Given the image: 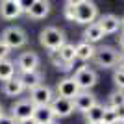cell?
I'll return each mask as SVG.
<instances>
[{
	"instance_id": "4",
	"label": "cell",
	"mask_w": 124,
	"mask_h": 124,
	"mask_svg": "<svg viewBox=\"0 0 124 124\" xmlns=\"http://www.w3.org/2000/svg\"><path fill=\"white\" fill-rule=\"evenodd\" d=\"M0 41L6 43V45L13 50V48H22L24 46L26 43H28V35H26V31L22 30L21 26H8V28L2 31Z\"/></svg>"
},
{
	"instance_id": "31",
	"label": "cell",
	"mask_w": 124,
	"mask_h": 124,
	"mask_svg": "<svg viewBox=\"0 0 124 124\" xmlns=\"http://www.w3.org/2000/svg\"><path fill=\"white\" fill-rule=\"evenodd\" d=\"M17 124H37L33 119H30V120H22V122H17Z\"/></svg>"
},
{
	"instance_id": "11",
	"label": "cell",
	"mask_w": 124,
	"mask_h": 124,
	"mask_svg": "<svg viewBox=\"0 0 124 124\" xmlns=\"http://www.w3.org/2000/svg\"><path fill=\"white\" fill-rule=\"evenodd\" d=\"M50 2L46 0H31L30 4H24V11L28 13V17L31 19H45V17L50 13Z\"/></svg>"
},
{
	"instance_id": "18",
	"label": "cell",
	"mask_w": 124,
	"mask_h": 124,
	"mask_svg": "<svg viewBox=\"0 0 124 124\" xmlns=\"http://www.w3.org/2000/svg\"><path fill=\"white\" fill-rule=\"evenodd\" d=\"M24 91L26 89H24V85H22V82H21L19 76L4 82V94H8V96H21Z\"/></svg>"
},
{
	"instance_id": "30",
	"label": "cell",
	"mask_w": 124,
	"mask_h": 124,
	"mask_svg": "<svg viewBox=\"0 0 124 124\" xmlns=\"http://www.w3.org/2000/svg\"><path fill=\"white\" fill-rule=\"evenodd\" d=\"M117 41H119V48L124 52V30L119 33V37H117Z\"/></svg>"
},
{
	"instance_id": "19",
	"label": "cell",
	"mask_w": 124,
	"mask_h": 124,
	"mask_svg": "<svg viewBox=\"0 0 124 124\" xmlns=\"http://www.w3.org/2000/svg\"><path fill=\"white\" fill-rule=\"evenodd\" d=\"M33 120L37 124H52L56 122V117H54V111H52L50 106H45V108H35Z\"/></svg>"
},
{
	"instance_id": "21",
	"label": "cell",
	"mask_w": 124,
	"mask_h": 124,
	"mask_svg": "<svg viewBox=\"0 0 124 124\" xmlns=\"http://www.w3.org/2000/svg\"><path fill=\"white\" fill-rule=\"evenodd\" d=\"M15 63L9 61V59H4L0 61V82H8L11 78H15Z\"/></svg>"
},
{
	"instance_id": "22",
	"label": "cell",
	"mask_w": 124,
	"mask_h": 124,
	"mask_svg": "<svg viewBox=\"0 0 124 124\" xmlns=\"http://www.w3.org/2000/svg\"><path fill=\"white\" fill-rule=\"evenodd\" d=\"M87 124H94V122H104V106L102 104H94L93 108L85 113Z\"/></svg>"
},
{
	"instance_id": "32",
	"label": "cell",
	"mask_w": 124,
	"mask_h": 124,
	"mask_svg": "<svg viewBox=\"0 0 124 124\" xmlns=\"http://www.w3.org/2000/svg\"><path fill=\"white\" fill-rule=\"evenodd\" d=\"M119 67H124V52H120V63H119Z\"/></svg>"
},
{
	"instance_id": "24",
	"label": "cell",
	"mask_w": 124,
	"mask_h": 124,
	"mask_svg": "<svg viewBox=\"0 0 124 124\" xmlns=\"http://www.w3.org/2000/svg\"><path fill=\"white\" fill-rule=\"evenodd\" d=\"M106 106L111 108V109H117V108H120V106H124V91H115V93H111Z\"/></svg>"
},
{
	"instance_id": "7",
	"label": "cell",
	"mask_w": 124,
	"mask_h": 124,
	"mask_svg": "<svg viewBox=\"0 0 124 124\" xmlns=\"http://www.w3.org/2000/svg\"><path fill=\"white\" fill-rule=\"evenodd\" d=\"M52 100H54V91H52L48 85H39L33 91H30V102L35 106V108H45V106H50Z\"/></svg>"
},
{
	"instance_id": "23",
	"label": "cell",
	"mask_w": 124,
	"mask_h": 124,
	"mask_svg": "<svg viewBox=\"0 0 124 124\" xmlns=\"http://www.w3.org/2000/svg\"><path fill=\"white\" fill-rule=\"evenodd\" d=\"M48 59H50V63L56 69H59V70H70V67L61 59V56H59V52H57V50H50V52H48Z\"/></svg>"
},
{
	"instance_id": "27",
	"label": "cell",
	"mask_w": 124,
	"mask_h": 124,
	"mask_svg": "<svg viewBox=\"0 0 124 124\" xmlns=\"http://www.w3.org/2000/svg\"><path fill=\"white\" fill-rule=\"evenodd\" d=\"M9 54H11V48L8 46L6 43H2V41H0V61L8 59V57H9Z\"/></svg>"
},
{
	"instance_id": "29",
	"label": "cell",
	"mask_w": 124,
	"mask_h": 124,
	"mask_svg": "<svg viewBox=\"0 0 124 124\" xmlns=\"http://www.w3.org/2000/svg\"><path fill=\"white\" fill-rule=\"evenodd\" d=\"M115 111H117V119H119V122H120V124H124V106L117 108Z\"/></svg>"
},
{
	"instance_id": "26",
	"label": "cell",
	"mask_w": 124,
	"mask_h": 124,
	"mask_svg": "<svg viewBox=\"0 0 124 124\" xmlns=\"http://www.w3.org/2000/svg\"><path fill=\"white\" fill-rule=\"evenodd\" d=\"M113 82L119 87V91H124V67H117L113 70Z\"/></svg>"
},
{
	"instance_id": "15",
	"label": "cell",
	"mask_w": 124,
	"mask_h": 124,
	"mask_svg": "<svg viewBox=\"0 0 124 124\" xmlns=\"http://www.w3.org/2000/svg\"><path fill=\"white\" fill-rule=\"evenodd\" d=\"M19 78H21V82H22V85H24L26 91H33L35 87L43 85V80H45V76H43L41 70H33V72H22V74H19Z\"/></svg>"
},
{
	"instance_id": "12",
	"label": "cell",
	"mask_w": 124,
	"mask_h": 124,
	"mask_svg": "<svg viewBox=\"0 0 124 124\" xmlns=\"http://www.w3.org/2000/svg\"><path fill=\"white\" fill-rule=\"evenodd\" d=\"M78 94H80V87L72 78H63V80L57 82V96L74 100Z\"/></svg>"
},
{
	"instance_id": "16",
	"label": "cell",
	"mask_w": 124,
	"mask_h": 124,
	"mask_svg": "<svg viewBox=\"0 0 124 124\" xmlns=\"http://www.w3.org/2000/svg\"><path fill=\"white\" fill-rule=\"evenodd\" d=\"M102 39H104V31H102L98 22H93V24L85 26V30H83V41L85 43L94 45V43L102 41Z\"/></svg>"
},
{
	"instance_id": "14",
	"label": "cell",
	"mask_w": 124,
	"mask_h": 124,
	"mask_svg": "<svg viewBox=\"0 0 124 124\" xmlns=\"http://www.w3.org/2000/svg\"><path fill=\"white\" fill-rule=\"evenodd\" d=\"M72 102H74V111H82V113L85 115L94 104H98V100H96V96H94L93 93H89V91H80V94H78Z\"/></svg>"
},
{
	"instance_id": "25",
	"label": "cell",
	"mask_w": 124,
	"mask_h": 124,
	"mask_svg": "<svg viewBox=\"0 0 124 124\" xmlns=\"http://www.w3.org/2000/svg\"><path fill=\"white\" fill-rule=\"evenodd\" d=\"M104 124H120L117 119V111L108 106H104Z\"/></svg>"
},
{
	"instance_id": "34",
	"label": "cell",
	"mask_w": 124,
	"mask_h": 124,
	"mask_svg": "<svg viewBox=\"0 0 124 124\" xmlns=\"http://www.w3.org/2000/svg\"><path fill=\"white\" fill-rule=\"evenodd\" d=\"M120 21H122V30H124V17H122V19H120Z\"/></svg>"
},
{
	"instance_id": "1",
	"label": "cell",
	"mask_w": 124,
	"mask_h": 124,
	"mask_svg": "<svg viewBox=\"0 0 124 124\" xmlns=\"http://www.w3.org/2000/svg\"><path fill=\"white\" fill-rule=\"evenodd\" d=\"M63 15L72 22L89 26L98 19V6L91 0H69L63 6Z\"/></svg>"
},
{
	"instance_id": "8",
	"label": "cell",
	"mask_w": 124,
	"mask_h": 124,
	"mask_svg": "<svg viewBox=\"0 0 124 124\" xmlns=\"http://www.w3.org/2000/svg\"><path fill=\"white\" fill-rule=\"evenodd\" d=\"M39 63H41V57L39 54L33 50L30 52H22L19 59H17V69L22 72H33V70H39Z\"/></svg>"
},
{
	"instance_id": "13",
	"label": "cell",
	"mask_w": 124,
	"mask_h": 124,
	"mask_svg": "<svg viewBox=\"0 0 124 124\" xmlns=\"http://www.w3.org/2000/svg\"><path fill=\"white\" fill-rule=\"evenodd\" d=\"M96 22L100 24V28H102V31H104V35L117 33V31L122 28V21H120V17L113 15V13H106V15H102Z\"/></svg>"
},
{
	"instance_id": "17",
	"label": "cell",
	"mask_w": 124,
	"mask_h": 124,
	"mask_svg": "<svg viewBox=\"0 0 124 124\" xmlns=\"http://www.w3.org/2000/svg\"><path fill=\"white\" fill-rule=\"evenodd\" d=\"M94 52H96L94 45L82 41L76 45V59H80V61H91L94 57Z\"/></svg>"
},
{
	"instance_id": "20",
	"label": "cell",
	"mask_w": 124,
	"mask_h": 124,
	"mask_svg": "<svg viewBox=\"0 0 124 124\" xmlns=\"http://www.w3.org/2000/svg\"><path fill=\"white\" fill-rule=\"evenodd\" d=\"M57 52H59V56H61L63 61L72 69V63H74V59H76V45H72V43H65Z\"/></svg>"
},
{
	"instance_id": "6",
	"label": "cell",
	"mask_w": 124,
	"mask_h": 124,
	"mask_svg": "<svg viewBox=\"0 0 124 124\" xmlns=\"http://www.w3.org/2000/svg\"><path fill=\"white\" fill-rule=\"evenodd\" d=\"M33 113H35V106L30 102V98H22V100H17V102L11 106L9 115L17 122H22V120L33 119Z\"/></svg>"
},
{
	"instance_id": "33",
	"label": "cell",
	"mask_w": 124,
	"mask_h": 124,
	"mask_svg": "<svg viewBox=\"0 0 124 124\" xmlns=\"http://www.w3.org/2000/svg\"><path fill=\"white\" fill-rule=\"evenodd\" d=\"M2 115H4V109H2V106H0V117H2Z\"/></svg>"
},
{
	"instance_id": "2",
	"label": "cell",
	"mask_w": 124,
	"mask_h": 124,
	"mask_svg": "<svg viewBox=\"0 0 124 124\" xmlns=\"http://www.w3.org/2000/svg\"><path fill=\"white\" fill-rule=\"evenodd\" d=\"M39 43L41 46H45L48 52L50 50H59V48L67 43V37H65V31L56 28V26H46L43 28L41 33H39Z\"/></svg>"
},
{
	"instance_id": "5",
	"label": "cell",
	"mask_w": 124,
	"mask_h": 124,
	"mask_svg": "<svg viewBox=\"0 0 124 124\" xmlns=\"http://www.w3.org/2000/svg\"><path fill=\"white\" fill-rule=\"evenodd\" d=\"M72 80L78 83L80 91H89L91 87L96 85V82H98V74H96V70L91 69V67H80V69L74 70Z\"/></svg>"
},
{
	"instance_id": "9",
	"label": "cell",
	"mask_w": 124,
	"mask_h": 124,
	"mask_svg": "<svg viewBox=\"0 0 124 124\" xmlns=\"http://www.w3.org/2000/svg\"><path fill=\"white\" fill-rule=\"evenodd\" d=\"M24 11V2L21 0H4L0 2V17L6 21H13L22 15Z\"/></svg>"
},
{
	"instance_id": "3",
	"label": "cell",
	"mask_w": 124,
	"mask_h": 124,
	"mask_svg": "<svg viewBox=\"0 0 124 124\" xmlns=\"http://www.w3.org/2000/svg\"><path fill=\"white\" fill-rule=\"evenodd\" d=\"M93 61L102 69H117V65L120 63V52L113 46L104 45V46L96 48Z\"/></svg>"
},
{
	"instance_id": "36",
	"label": "cell",
	"mask_w": 124,
	"mask_h": 124,
	"mask_svg": "<svg viewBox=\"0 0 124 124\" xmlns=\"http://www.w3.org/2000/svg\"><path fill=\"white\" fill-rule=\"evenodd\" d=\"M52 124H56V122H52Z\"/></svg>"
},
{
	"instance_id": "35",
	"label": "cell",
	"mask_w": 124,
	"mask_h": 124,
	"mask_svg": "<svg viewBox=\"0 0 124 124\" xmlns=\"http://www.w3.org/2000/svg\"><path fill=\"white\" fill-rule=\"evenodd\" d=\"M94 124H104V122H94Z\"/></svg>"
},
{
	"instance_id": "28",
	"label": "cell",
	"mask_w": 124,
	"mask_h": 124,
	"mask_svg": "<svg viewBox=\"0 0 124 124\" xmlns=\"http://www.w3.org/2000/svg\"><path fill=\"white\" fill-rule=\"evenodd\" d=\"M0 124H17V120L13 119V117H11V115H2V117H0Z\"/></svg>"
},
{
	"instance_id": "10",
	"label": "cell",
	"mask_w": 124,
	"mask_h": 124,
	"mask_svg": "<svg viewBox=\"0 0 124 124\" xmlns=\"http://www.w3.org/2000/svg\"><path fill=\"white\" fill-rule=\"evenodd\" d=\"M50 108L54 111L56 119H67V117H70L74 113V102L69 98H61V96H54Z\"/></svg>"
}]
</instances>
